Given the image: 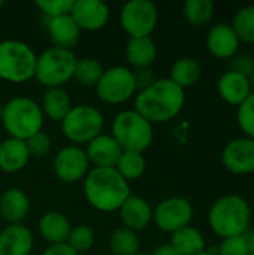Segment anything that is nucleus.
Wrapping results in <instances>:
<instances>
[{
  "label": "nucleus",
  "mask_w": 254,
  "mask_h": 255,
  "mask_svg": "<svg viewBox=\"0 0 254 255\" xmlns=\"http://www.w3.org/2000/svg\"><path fill=\"white\" fill-rule=\"evenodd\" d=\"M184 103L186 91L169 78H157L151 87L136 93L135 96V111L153 126L168 123L178 117Z\"/></svg>",
  "instance_id": "1"
},
{
  "label": "nucleus",
  "mask_w": 254,
  "mask_h": 255,
  "mask_svg": "<svg viewBox=\"0 0 254 255\" xmlns=\"http://www.w3.org/2000/svg\"><path fill=\"white\" fill-rule=\"evenodd\" d=\"M130 185L114 167H93L84 178V197L99 212H115L130 196Z\"/></svg>",
  "instance_id": "2"
},
{
  "label": "nucleus",
  "mask_w": 254,
  "mask_h": 255,
  "mask_svg": "<svg viewBox=\"0 0 254 255\" xmlns=\"http://www.w3.org/2000/svg\"><path fill=\"white\" fill-rule=\"evenodd\" d=\"M252 215V208L243 196L225 194L211 205L208 224L220 239L244 236L250 230Z\"/></svg>",
  "instance_id": "3"
},
{
  "label": "nucleus",
  "mask_w": 254,
  "mask_h": 255,
  "mask_svg": "<svg viewBox=\"0 0 254 255\" xmlns=\"http://www.w3.org/2000/svg\"><path fill=\"white\" fill-rule=\"evenodd\" d=\"M43 114L40 105L25 96H16L3 105L1 124L9 137L27 140L30 136L42 131Z\"/></svg>",
  "instance_id": "4"
},
{
  "label": "nucleus",
  "mask_w": 254,
  "mask_h": 255,
  "mask_svg": "<svg viewBox=\"0 0 254 255\" xmlns=\"http://www.w3.org/2000/svg\"><path fill=\"white\" fill-rule=\"evenodd\" d=\"M111 131V136L120 148L129 152L144 154V151H147L154 140L153 124L135 109L118 112L112 120Z\"/></svg>",
  "instance_id": "5"
},
{
  "label": "nucleus",
  "mask_w": 254,
  "mask_h": 255,
  "mask_svg": "<svg viewBox=\"0 0 254 255\" xmlns=\"http://www.w3.org/2000/svg\"><path fill=\"white\" fill-rule=\"evenodd\" d=\"M37 55L30 45L21 40L0 42V79L10 84H24L34 79Z\"/></svg>",
  "instance_id": "6"
},
{
  "label": "nucleus",
  "mask_w": 254,
  "mask_h": 255,
  "mask_svg": "<svg viewBox=\"0 0 254 255\" xmlns=\"http://www.w3.org/2000/svg\"><path fill=\"white\" fill-rule=\"evenodd\" d=\"M78 57L73 51L61 48H46L37 55L34 79L45 88H63L73 79Z\"/></svg>",
  "instance_id": "7"
},
{
  "label": "nucleus",
  "mask_w": 254,
  "mask_h": 255,
  "mask_svg": "<svg viewBox=\"0 0 254 255\" xmlns=\"http://www.w3.org/2000/svg\"><path fill=\"white\" fill-rule=\"evenodd\" d=\"M61 133L72 145L88 143L103 131L105 120L102 112L91 105H76L60 123Z\"/></svg>",
  "instance_id": "8"
},
{
  "label": "nucleus",
  "mask_w": 254,
  "mask_h": 255,
  "mask_svg": "<svg viewBox=\"0 0 254 255\" xmlns=\"http://www.w3.org/2000/svg\"><path fill=\"white\" fill-rule=\"evenodd\" d=\"M94 88L99 100L106 105H123L136 96L132 69L126 66H112L105 69Z\"/></svg>",
  "instance_id": "9"
},
{
  "label": "nucleus",
  "mask_w": 254,
  "mask_h": 255,
  "mask_svg": "<svg viewBox=\"0 0 254 255\" xmlns=\"http://www.w3.org/2000/svg\"><path fill=\"white\" fill-rule=\"evenodd\" d=\"M157 22L159 10L150 0H132L121 7L120 24L130 37H151Z\"/></svg>",
  "instance_id": "10"
},
{
  "label": "nucleus",
  "mask_w": 254,
  "mask_h": 255,
  "mask_svg": "<svg viewBox=\"0 0 254 255\" xmlns=\"http://www.w3.org/2000/svg\"><path fill=\"white\" fill-rule=\"evenodd\" d=\"M195 211L190 200L181 196L163 199L153 209V223L163 233H175L187 226L193 220Z\"/></svg>",
  "instance_id": "11"
},
{
  "label": "nucleus",
  "mask_w": 254,
  "mask_h": 255,
  "mask_svg": "<svg viewBox=\"0 0 254 255\" xmlns=\"http://www.w3.org/2000/svg\"><path fill=\"white\" fill-rule=\"evenodd\" d=\"M52 169L61 182L76 184L82 181L90 172V161L85 149L78 145L63 146L54 157Z\"/></svg>",
  "instance_id": "12"
},
{
  "label": "nucleus",
  "mask_w": 254,
  "mask_h": 255,
  "mask_svg": "<svg viewBox=\"0 0 254 255\" xmlns=\"http://www.w3.org/2000/svg\"><path fill=\"white\" fill-rule=\"evenodd\" d=\"M223 167L234 175L254 173V140L241 136L229 140L222 151Z\"/></svg>",
  "instance_id": "13"
},
{
  "label": "nucleus",
  "mask_w": 254,
  "mask_h": 255,
  "mask_svg": "<svg viewBox=\"0 0 254 255\" xmlns=\"http://www.w3.org/2000/svg\"><path fill=\"white\" fill-rule=\"evenodd\" d=\"M111 10L100 0H73L70 16L78 27L85 31H97L103 28L109 19Z\"/></svg>",
  "instance_id": "14"
},
{
  "label": "nucleus",
  "mask_w": 254,
  "mask_h": 255,
  "mask_svg": "<svg viewBox=\"0 0 254 255\" xmlns=\"http://www.w3.org/2000/svg\"><path fill=\"white\" fill-rule=\"evenodd\" d=\"M240 37L237 36L234 27L228 22H219L213 25L207 34L208 52L220 60H231L238 54Z\"/></svg>",
  "instance_id": "15"
},
{
  "label": "nucleus",
  "mask_w": 254,
  "mask_h": 255,
  "mask_svg": "<svg viewBox=\"0 0 254 255\" xmlns=\"http://www.w3.org/2000/svg\"><path fill=\"white\" fill-rule=\"evenodd\" d=\"M123 227L138 233L153 223V208L141 196L130 194L118 209Z\"/></svg>",
  "instance_id": "16"
},
{
  "label": "nucleus",
  "mask_w": 254,
  "mask_h": 255,
  "mask_svg": "<svg viewBox=\"0 0 254 255\" xmlns=\"http://www.w3.org/2000/svg\"><path fill=\"white\" fill-rule=\"evenodd\" d=\"M34 238L24 224H7L0 230V255H30Z\"/></svg>",
  "instance_id": "17"
},
{
  "label": "nucleus",
  "mask_w": 254,
  "mask_h": 255,
  "mask_svg": "<svg viewBox=\"0 0 254 255\" xmlns=\"http://www.w3.org/2000/svg\"><path fill=\"white\" fill-rule=\"evenodd\" d=\"M217 93L223 102L238 108L253 93L250 78L234 70H228L217 81Z\"/></svg>",
  "instance_id": "18"
},
{
  "label": "nucleus",
  "mask_w": 254,
  "mask_h": 255,
  "mask_svg": "<svg viewBox=\"0 0 254 255\" xmlns=\"http://www.w3.org/2000/svg\"><path fill=\"white\" fill-rule=\"evenodd\" d=\"M85 154L94 167H115L123 149L111 134H99L85 145Z\"/></svg>",
  "instance_id": "19"
},
{
  "label": "nucleus",
  "mask_w": 254,
  "mask_h": 255,
  "mask_svg": "<svg viewBox=\"0 0 254 255\" xmlns=\"http://www.w3.org/2000/svg\"><path fill=\"white\" fill-rule=\"evenodd\" d=\"M30 212V200L19 188H7L0 196V217L7 224H22Z\"/></svg>",
  "instance_id": "20"
},
{
  "label": "nucleus",
  "mask_w": 254,
  "mask_h": 255,
  "mask_svg": "<svg viewBox=\"0 0 254 255\" xmlns=\"http://www.w3.org/2000/svg\"><path fill=\"white\" fill-rule=\"evenodd\" d=\"M46 28H48L49 39L52 42V46L55 48L72 51V48L76 46V43L79 42L81 28L73 21L70 13L61 15L57 18H49Z\"/></svg>",
  "instance_id": "21"
},
{
  "label": "nucleus",
  "mask_w": 254,
  "mask_h": 255,
  "mask_svg": "<svg viewBox=\"0 0 254 255\" xmlns=\"http://www.w3.org/2000/svg\"><path fill=\"white\" fill-rule=\"evenodd\" d=\"M37 229H39V235L48 245H57V244H66L72 226L66 218V215L57 211H49L40 217Z\"/></svg>",
  "instance_id": "22"
},
{
  "label": "nucleus",
  "mask_w": 254,
  "mask_h": 255,
  "mask_svg": "<svg viewBox=\"0 0 254 255\" xmlns=\"http://www.w3.org/2000/svg\"><path fill=\"white\" fill-rule=\"evenodd\" d=\"M30 160L24 140L7 137L0 143V170L4 173L21 172Z\"/></svg>",
  "instance_id": "23"
},
{
  "label": "nucleus",
  "mask_w": 254,
  "mask_h": 255,
  "mask_svg": "<svg viewBox=\"0 0 254 255\" xmlns=\"http://www.w3.org/2000/svg\"><path fill=\"white\" fill-rule=\"evenodd\" d=\"M124 54L133 69L151 67L157 57V46L153 37H129Z\"/></svg>",
  "instance_id": "24"
},
{
  "label": "nucleus",
  "mask_w": 254,
  "mask_h": 255,
  "mask_svg": "<svg viewBox=\"0 0 254 255\" xmlns=\"http://www.w3.org/2000/svg\"><path fill=\"white\" fill-rule=\"evenodd\" d=\"M72 100L64 88H46L42 94L40 109L43 117L54 123H61L67 112L72 109Z\"/></svg>",
  "instance_id": "25"
},
{
  "label": "nucleus",
  "mask_w": 254,
  "mask_h": 255,
  "mask_svg": "<svg viewBox=\"0 0 254 255\" xmlns=\"http://www.w3.org/2000/svg\"><path fill=\"white\" fill-rule=\"evenodd\" d=\"M202 76V66L198 58L184 55L180 57L171 67L169 79L180 88L186 90L193 87Z\"/></svg>",
  "instance_id": "26"
},
{
  "label": "nucleus",
  "mask_w": 254,
  "mask_h": 255,
  "mask_svg": "<svg viewBox=\"0 0 254 255\" xmlns=\"http://www.w3.org/2000/svg\"><path fill=\"white\" fill-rule=\"evenodd\" d=\"M169 245L181 255H198L207 250L204 235L192 224L172 233Z\"/></svg>",
  "instance_id": "27"
},
{
  "label": "nucleus",
  "mask_w": 254,
  "mask_h": 255,
  "mask_svg": "<svg viewBox=\"0 0 254 255\" xmlns=\"http://www.w3.org/2000/svg\"><path fill=\"white\" fill-rule=\"evenodd\" d=\"M108 247L114 255H136L141 253V242L138 233L126 227H118L111 233Z\"/></svg>",
  "instance_id": "28"
},
{
  "label": "nucleus",
  "mask_w": 254,
  "mask_h": 255,
  "mask_svg": "<svg viewBox=\"0 0 254 255\" xmlns=\"http://www.w3.org/2000/svg\"><path fill=\"white\" fill-rule=\"evenodd\" d=\"M124 181L132 182L139 179L145 170H147V161L144 154L139 152H129V151H123V154L120 155L115 167H114Z\"/></svg>",
  "instance_id": "29"
},
{
  "label": "nucleus",
  "mask_w": 254,
  "mask_h": 255,
  "mask_svg": "<svg viewBox=\"0 0 254 255\" xmlns=\"http://www.w3.org/2000/svg\"><path fill=\"white\" fill-rule=\"evenodd\" d=\"M216 12V4L211 0H187L183 4V15L186 21L195 27L207 25Z\"/></svg>",
  "instance_id": "30"
},
{
  "label": "nucleus",
  "mask_w": 254,
  "mask_h": 255,
  "mask_svg": "<svg viewBox=\"0 0 254 255\" xmlns=\"http://www.w3.org/2000/svg\"><path fill=\"white\" fill-rule=\"evenodd\" d=\"M103 66L93 57H82L76 60L73 79L82 87H96L103 75Z\"/></svg>",
  "instance_id": "31"
},
{
  "label": "nucleus",
  "mask_w": 254,
  "mask_h": 255,
  "mask_svg": "<svg viewBox=\"0 0 254 255\" xmlns=\"http://www.w3.org/2000/svg\"><path fill=\"white\" fill-rule=\"evenodd\" d=\"M241 42L254 45V4L238 9L231 24Z\"/></svg>",
  "instance_id": "32"
},
{
  "label": "nucleus",
  "mask_w": 254,
  "mask_h": 255,
  "mask_svg": "<svg viewBox=\"0 0 254 255\" xmlns=\"http://www.w3.org/2000/svg\"><path fill=\"white\" fill-rule=\"evenodd\" d=\"M66 244L78 254L88 253L96 244V233L87 224H79L70 229Z\"/></svg>",
  "instance_id": "33"
},
{
  "label": "nucleus",
  "mask_w": 254,
  "mask_h": 255,
  "mask_svg": "<svg viewBox=\"0 0 254 255\" xmlns=\"http://www.w3.org/2000/svg\"><path fill=\"white\" fill-rule=\"evenodd\" d=\"M237 120L244 136L254 140V93L249 96L243 105L238 106Z\"/></svg>",
  "instance_id": "34"
},
{
  "label": "nucleus",
  "mask_w": 254,
  "mask_h": 255,
  "mask_svg": "<svg viewBox=\"0 0 254 255\" xmlns=\"http://www.w3.org/2000/svg\"><path fill=\"white\" fill-rule=\"evenodd\" d=\"M34 6L49 19L70 13L73 0H37L34 1Z\"/></svg>",
  "instance_id": "35"
},
{
  "label": "nucleus",
  "mask_w": 254,
  "mask_h": 255,
  "mask_svg": "<svg viewBox=\"0 0 254 255\" xmlns=\"http://www.w3.org/2000/svg\"><path fill=\"white\" fill-rule=\"evenodd\" d=\"M25 142L27 151L30 158H43L48 155V152L51 151V137L45 133V131H37L36 134L30 136Z\"/></svg>",
  "instance_id": "36"
},
{
  "label": "nucleus",
  "mask_w": 254,
  "mask_h": 255,
  "mask_svg": "<svg viewBox=\"0 0 254 255\" xmlns=\"http://www.w3.org/2000/svg\"><path fill=\"white\" fill-rule=\"evenodd\" d=\"M217 255H249V248L246 236H235L222 239L219 248H216Z\"/></svg>",
  "instance_id": "37"
},
{
  "label": "nucleus",
  "mask_w": 254,
  "mask_h": 255,
  "mask_svg": "<svg viewBox=\"0 0 254 255\" xmlns=\"http://www.w3.org/2000/svg\"><path fill=\"white\" fill-rule=\"evenodd\" d=\"M240 75L250 78L254 73V57L252 54H237L231 58V69Z\"/></svg>",
  "instance_id": "38"
},
{
  "label": "nucleus",
  "mask_w": 254,
  "mask_h": 255,
  "mask_svg": "<svg viewBox=\"0 0 254 255\" xmlns=\"http://www.w3.org/2000/svg\"><path fill=\"white\" fill-rule=\"evenodd\" d=\"M133 81H135V87H136V93L151 87L156 81L157 76L154 73V70L151 67H144V69H133Z\"/></svg>",
  "instance_id": "39"
},
{
  "label": "nucleus",
  "mask_w": 254,
  "mask_h": 255,
  "mask_svg": "<svg viewBox=\"0 0 254 255\" xmlns=\"http://www.w3.org/2000/svg\"><path fill=\"white\" fill-rule=\"evenodd\" d=\"M42 255H79L73 251L67 244H57V245H48V248L43 251Z\"/></svg>",
  "instance_id": "40"
},
{
  "label": "nucleus",
  "mask_w": 254,
  "mask_h": 255,
  "mask_svg": "<svg viewBox=\"0 0 254 255\" xmlns=\"http://www.w3.org/2000/svg\"><path fill=\"white\" fill-rule=\"evenodd\" d=\"M150 255H181L174 247H171L169 244H166V245H162V247H159V248H156L154 251H153V254Z\"/></svg>",
  "instance_id": "41"
},
{
  "label": "nucleus",
  "mask_w": 254,
  "mask_h": 255,
  "mask_svg": "<svg viewBox=\"0 0 254 255\" xmlns=\"http://www.w3.org/2000/svg\"><path fill=\"white\" fill-rule=\"evenodd\" d=\"M244 236H246V242L249 248V255H254V229H250Z\"/></svg>",
  "instance_id": "42"
},
{
  "label": "nucleus",
  "mask_w": 254,
  "mask_h": 255,
  "mask_svg": "<svg viewBox=\"0 0 254 255\" xmlns=\"http://www.w3.org/2000/svg\"><path fill=\"white\" fill-rule=\"evenodd\" d=\"M198 255H217L216 254V250H205L204 253H201V254Z\"/></svg>",
  "instance_id": "43"
},
{
  "label": "nucleus",
  "mask_w": 254,
  "mask_h": 255,
  "mask_svg": "<svg viewBox=\"0 0 254 255\" xmlns=\"http://www.w3.org/2000/svg\"><path fill=\"white\" fill-rule=\"evenodd\" d=\"M250 84H252V91L254 93V73L250 76Z\"/></svg>",
  "instance_id": "44"
},
{
  "label": "nucleus",
  "mask_w": 254,
  "mask_h": 255,
  "mask_svg": "<svg viewBox=\"0 0 254 255\" xmlns=\"http://www.w3.org/2000/svg\"><path fill=\"white\" fill-rule=\"evenodd\" d=\"M1 112H3V105L0 103V121H1Z\"/></svg>",
  "instance_id": "45"
},
{
  "label": "nucleus",
  "mask_w": 254,
  "mask_h": 255,
  "mask_svg": "<svg viewBox=\"0 0 254 255\" xmlns=\"http://www.w3.org/2000/svg\"><path fill=\"white\" fill-rule=\"evenodd\" d=\"M3 4H4V1H3V0H0V7H3Z\"/></svg>",
  "instance_id": "46"
},
{
  "label": "nucleus",
  "mask_w": 254,
  "mask_h": 255,
  "mask_svg": "<svg viewBox=\"0 0 254 255\" xmlns=\"http://www.w3.org/2000/svg\"><path fill=\"white\" fill-rule=\"evenodd\" d=\"M136 255H150V254H145V253H138Z\"/></svg>",
  "instance_id": "47"
},
{
  "label": "nucleus",
  "mask_w": 254,
  "mask_h": 255,
  "mask_svg": "<svg viewBox=\"0 0 254 255\" xmlns=\"http://www.w3.org/2000/svg\"><path fill=\"white\" fill-rule=\"evenodd\" d=\"M252 212H253V215H254V208H253V211H252Z\"/></svg>",
  "instance_id": "48"
}]
</instances>
